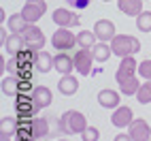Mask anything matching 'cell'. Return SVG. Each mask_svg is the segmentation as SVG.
I'll list each match as a JSON object with an SVG mask.
<instances>
[{
	"label": "cell",
	"mask_w": 151,
	"mask_h": 141,
	"mask_svg": "<svg viewBox=\"0 0 151 141\" xmlns=\"http://www.w3.org/2000/svg\"><path fill=\"white\" fill-rule=\"evenodd\" d=\"M111 49H113V56H117V58L134 56L140 52V41L130 34H115V39L111 41Z\"/></svg>",
	"instance_id": "2"
},
{
	"label": "cell",
	"mask_w": 151,
	"mask_h": 141,
	"mask_svg": "<svg viewBox=\"0 0 151 141\" xmlns=\"http://www.w3.org/2000/svg\"><path fill=\"white\" fill-rule=\"evenodd\" d=\"M132 120H134V116H132V109L128 105H124V107L119 105L113 111V116H111V122H113V126H117V128H128L132 124Z\"/></svg>",
	"instance_id": "13"
},
{
	"label": "cell",
	"mask_w": 151,
	"mask_h": 141,
	"mask_svg": "<svg viewBox=\"0 0 151 141\" xmlns=\"http://www.w3.org/2000/svg\"><path fill=\"white\" fill-rule=\"evenodd\" d=\"M128 133L132 137V141H149L151 139V126L147 124V120L134 118L132 124L128 126Z\"/></svg>",
	"instance_id": "7"
},
{
	"label": "cell",
	"mask_w": 151,
	"mask_h": 141,
	"mask_svg": "<svg viewBox=\"0 0 151 141\" xmlns=\"http://www.w3.org/2000/svg\"><path fill=\"white\" fill-rule=\"evenodd\" d=\"M66 2L73 9H77V11H83V9H87L89 4H92V0H66Z\"/></svg>",
	"instance_id": "31"
},
{
	"label": "cell",
	"mask_w": 151,
	"mask_h": 141,
	"mask_svg": "<svg viewBox=\"0 0 151 141\" xmlns=\"http://www.w3.org/2000/svg\"><path fill=\"white\" fill-rule=\"evenodd\" d=\"M136 100H138L140 105H147V103H151V81L140 84L138 92H136Z\"/></svg>",
	"instance_id": "28"
},
{
	"label": "cell",
	"mask_w": 151,
	"mask_h": 141,
	"mask_svg": "<svg viewBox=\"0 0 151 141\" xmlns=\"http://www.w3.org/2000/svg\"><path fill=\"white\" fill-rule=\"evenodd\" d=\"M38 141H43V139H38Z\"/></svg>",
	"instance_id": "37"
},
{
	"label": "cell",
	"mask_w": 151,
	"mask_h": 141,
	"mask_svg": "<svg viewBox=\"0 0 151 141\" xmlns=\"http://www.w3.org/2000/svg\"><path fill=\"white\" fill-rule=\"evenodd\" d=\"M136 28L138 32H151V11H143L136 17Z\"/></svg>",
	"instance_id": "27"
},
{
	"label": "cell",
	"mask_w": 151,
	"mask_h": 141,
	"mask_svg": "<svg viewBox=\"0 0 151 141\" xmlns=\"http://www.w3.org/2000/svg\"><path fill=\"white\" fill-rule=\"evenodd\" d=\"M22 49H26V41H24V36L22 34H17V32H11L9 34V39L4 41V52L6 54H11V56H17Z\"/></svg>",
	"instance_id": "18"
},
{
	"label": "cell",
	"mask_w": 151,
	"mask_h": 141,
	"mask_svg": "<svg viewBox=\"0 0 151 141\" xmlns=\"http://www.w3.org/2000/svg\"><path fill=\"white\" fill-rule=\"evenodd\" d=\"M138 88H140V81H138V77H136V75L128 77V79H124V81L119 84V90H122V94H124V96H136Z\"/></svg>",
	"instance_id": "23"
},
{
	"label": "cell",
	"mask_w": 151,
	"mask_h": 141,
	"mask_svg": "<svg viewBox=\"0 0 151 141\" xmlns=\"http://www.w3.org/2000/svg\"><path fill=\"white\" fill-rule=\"evenodd\" d=\"M143 2H145V0H117V9L124 15L138 17L140 13H143Z\"/></svg>",
	"instance_id": "14"
},
{
	"label": "cell",
	"mask_w": 151,
	"mask_h": 141,
	"mask_svg": "<svg viewBox=\"0 0 151 141\" xmlns=\"http://www.w3.org/2000/svg\"><path fill=\"white\" fill-rule=\"evenodd\" d=\"M30 94H32L34 103H36L38 107H41V109L49 107V105H51V100H53V94H51V90H49L47 86H36Z\"/></svg>",
	"instance_id": "16"
},
{
	"label": "cell",
	"mask_w": 151,
	"mask_h": 141,
	"mask_svg": "<svg viewBox=\"0 0 151 141\" xmlns=\"http://www.w3.org/2000/svg\"><path fill=\"white\" fill-rule=\"evenodd\" d=\"M94 32L98 36V41H104V43H111L115 39V24L111 19H98L94 24Z\"/></svg>",
	"instance_id": "10"
},
{
	"label": "cell",
	"mask_w": 151,
	"mask_h": 141,
	"mask_svg": "<svg viewBox=\"0 0 151 141\" xmlns=\"http://www.w3.org/2000/svg\"><path fill=\"white\" fill-rule=\"evenodd\" d=\"M22 36H24L28 49H32V52H43V47H45V34H43V30L38 28L36 24H28L24 28Z\"/></svg>",
	"instance_id": "4"
},
{
	"label": "cell",
	"mask_w": 151,
	"mask_h": 141,
	"mask_svg": "<svg viewBox=\"0 0 151 141\" xmlns=\"http://www.w3.org/2000/svg\"><path fill=\"white\" fill-rule=\"evenodd\" d=\"M138 73L145 81H151V60H143V62L138 64Z\"/></svg>",
	"instance_id": "30"
},
{
	"label": "cell",
	"mask_w": 151,
	"mask_h": 141,
	"mask_svg": "<svg viewBox=\"0 0 151 141\" xmlns=\"http://www.w3.org/2000/svg\"><path fill=\"white\" fill-rule=\"evenodd\" d=\"M136 73H138V62L134 60V56H126V58H122V62H119V66L115 70V81L122 84L124 79L132 77Z\"/></svg>",
	"instance_id": "6"
},
{
	"label": "cell",
	"mask_w": 151,
	"mask_h": 141,
	"mask_svg": "<svg viewBox=\"0 0 151 141\" xmlns=\"http://www.w3.org/2000/svg\"><path fill=\"white\" fill-rule=\"evenodd\" d=\"M85 128H87V118L77 109H70V111L62 113V118L58 122V130L64 135H81Z\"/></svg>",
	"instance_id": "1"
},
{
	"label": "cell",
	"mask_w": 151,
	"mask_h": 141,
	"mask_svg": "<svg viewBox=\"0 0 151 141\" xmlns=\"http://www.w3.org/2000/svg\"><path fill=\"white\" fill-rule=\"evenodd\" d=\"M96 62L92 49H79L75 54V68L79 75H89L92 73V64Z\"/></svg>",
	"instance_id": "8"
},
{
	"label": "cell",
	"mask_w": 151,
	"mask_h": 141,
	"mask_svg": "<svg viewBox=\"0 0 151 141\" xmlns=\"http://www.w3.org/2000/svg\"><path fill=\"white\" fill-rule=\"evenodd\" d=\"M96 41H98V36H96V32L92 30H81V32L77 34V45L81 47V49H92L94 45H96Z\"/></svg>",
	"instance_id": "24"
},
{
	"label": "cell",
	"mask_w": 151,
	"mask_h": 141,
	"mask_svg": "<svg viewBox=\"0 0 151 141\" xmlns=\"http://www.w3.org/2000/svg\"><path fill=\"white\" fill-rule=\"evenodd\" d=\"M53 24L60 26V28H70V26H79L81 19L73 11H68V9H55L53 11Z\"/></svg>",
	"instance_id": "11"
},
{
	"label": "cell",
	"mask_w": 151,
	"mask_h": 141,
	"mask_svg": "<svg viewBox=\"0 0 151 141\" xmlns=\"http://www.w3.org/2000/svg\"><path fill=\"white\" fill-rule=\"evenodd\" d=\"M51 68H53V56L49 52H36L34 70H38V73H49Z\"/></svg>",
	"instance_id": "19"
},
{
	"label": "cell",
	"mask_w": 151,
	"mask_h": 141,
	"mask_svg": "<svg viewBox=\"0 0 151 141\" xmlns=\"http://www.w3.org/2000/svg\"><path fill=\"white\" fill-rule=\"evenodd\" d=\"M15 111H17V118H24V120H32L36 113H38V107L34 103L32 94H17L15 96Z\"/></svg>",
	"instance_id": "3"
},
{
	"label": "cell",
	"mask_w": 151,
	"mask_h": 141,
	"mask_svg": "<svg viewBox=\"0 0 151 141\" xmlns=\"http://www.w3.org/2000/svg\"><path fill=\"white\" fill-rule=\"evenodd\" d=\"M92 54H94V60H96V62H106V60L113 56V49H111V43L98 41V43L92 47Z\"/></svg>",
	"instance_id": "20"
},
{
	"label": "cell",
	"mask_w": 151,
	"mask_h": 141,
	"mask_svg": "<svg viewBox=\"0 0 151 141\" xmlns=\"http://www.w3.org/2000/svg\"><path fill=\"white\" fill-rule=\"evenodd\" d=\"M60 141H68V139H60Z\"/></svg>",
	"instance_id": "36"
},
{
	"label": "cell",
	"mask_w": 151,
	"mask_h": 141,
	"mask_svg": "<svg viewBox=\"0 0 151 141\" xmlns=\"http://www.w3.org/2000/svg\"><path fill=\"white\" fill-rule=\"evenodd\" d=\"M81 139L83 141H98L100 139V130L96 126H87L83 133H81Z\"/></svg>",
	"instance_id": "29"
},
{
	"label": "cell",
	"mask_w": 151,
	"mask_h": 141,
	"mask_svg": "<svg viewBox=\"0 0 151 141\" xmlns=\"http://www.w3.org/2000/svg\"><path fill=\"white\" fill-rule=\"evenodd\" d=\"M149 141H151V139H149Z\"/></svg>",
	"instance_id": "38"
},
{
	"label": "cell",
	"mask_w": 151,
	"mask_h": 141,
	"mask_svg": "<svg viewBox=\"0 0 151 141\" xmlns=\"http://www.w3.org/2000/svg\"><path fill=\"white\" fill-rule=\"evenodd\" d=\"M6 26H9V30H11V32L22 34V32H24V28L28 26V19H26L22 13H15V15H11V17H9Z\"/></svg>",
	"instance_id": "26"
},
{
	"label": "cell",
	"mask_w": 151,
	"mask_h": 141,
	"mask_svg": "<svg viewBox=\"0 0 151 141\" xmlns=\"http://www.w3.org/2000/svg\"><path fill=\"white\" fill-rule=\"evenodd\" d=\"M53 68L62 75H70L75 68V56H70L68 52H60L53 56Z\"/></svg>",
	"instance_id": "12"
},
{
	"label": "cell",
	"mask_w": 151,
	"mask_h": 141,
	"mask_svg": "<svg viewBox=\"0 0 151 141\" xmlns=\"http://www.w3.org/2000/svg\"><path fill=\"white\" fill-rule=\"evenodd\" d=\"M28 2H38V0H28Z\"/></svg>",
	"instance_id": "34"
},
{
	"label": "cell",
	"mask_w": 151,
	"mask_h": 141,
	"mask_svg": "<svg viewBox=\"0 0 151 141\" xmlns=\"http://www.w3.org/2000/svg\"><path fill=\"white\" fill-rule=\"evenodd\" d=\"M51 45L58 52H68V49H73L77 45V36L70 32L68 28H58L53 32V36H51Z\"/></svg>",
	"instance_id": "5"
},
{
	"label": "cell",
	"mask_w": 151,
	"mask_h": 141,
	"mask_svg": "<svg viewBox=\"0 0 151 141\" xmlns=\"http://www.w3.org/2000/svg\"><path fill=\"white\" fill-rule=\"evenodd\" d=\"M77 90H79V81H77V77H73V73L62 75V79L58 81V92L64 96H73Z\"/></svg>",
	"instance_id": "17"
},
{
	"label": "cell",
	"mask_w": 151,
	"mask_h": 141,
	"mask_svg": "<svg viewBox=\"0 0 151 141\" xmlns=\"http://www.w3.org/2000/svg\"><path fill=\"white\" fill-rule=\"evenodd\" d=\"M119 92H115V90H100L98 92V103L100 107H104V109H117L119 107Z\"/></svg>",
	"instance_id": "15"
},
{
	"label": "cell",
	"mask_w": 151,
	"mask_h": 141,
	"mask_svg": "<svg viewBox=\"0 0 151 141\" xmlns=\"http://www.w3.org/2000/svg\"><path fill=\"white\" fill-rule=\"evenodd\" d=\"M47 11V2L45 0H38V2H26L22 9V15L28 19V24H36Z\"/></svg>",
	"instance_id": "9"
},
{
	"label": "cell",
	"mask_w": 151,
	"mask_h": 141,
	"mask_svg": "<svg viewBox=\"0 0 151 141\" xmlns=\"http://www.w3.org/2000/svg\"><path fill=\"white\" fill-rule=\"evenodd\" d=\"M32 135L36 139H45L49 135V120L47 118H34L32 120Z\"/></svg>",
	"instance_id": "25"
},
{
	"label": "cell",
	"mask_w": 151,
	"mask_h": 141,
	"mask_svg": "<svg viewBox=\"0 0 151 141\" xmlns=\"http://www.w3.org/2000/svg\"><path fill=\"white\" fill-rule=\"evenodd\" d=\"M2 94L4 96H17V94H22V92H19V77L17 75L2 77Z\"/></svg>",
	"instance_id": "22"
},
{
	"label": "cell",
	"mask_w": 151,
	"mask_h": 141,
	"mask_svg": "<svg viewBox=\"0 0 151 141\" xmlns=\"http://www.w3.org/2000/svg\"><path fill=\"white\" fill-rule=\"evenodd\" d=\"M113 141H132V137H130V133H119V135H115Z\"/></svg>",
	"instance_id": "32"
},
{
	"label": "cell",
	"mask_w": 151,
	"mask_h": 141,
	"mask_svg": "<svg viewBox=\"0 0 151 141\" xmlns=\"http://www.w3.org/2000/svg\"><path fill=\"white\" fill-rule=\"evenodd\" d=\"M0 141H11V137H0Z\"/></svg>",
	"instance_id": "33"
},
{
	"label": "cell",
	"mask_w": 151,
	"mask_h": 141,
	"mask_svg": "<svg viewBox=\"0 0 151 141\" xmlns=\"http://www.w3.org/2000/svg\"><path fill=\"white\" fill-rule=\"evenodd\" d=\"M17 128H19L17 118L4 116L2 120H0V137H15L17 135Z\"/></svg>",
	"instance_id": "21"
},
{
	"label": "cell",
	"mask_w": 151,
	"mask_h": 141,
	"mask_svg": "<svg viewBox=\"0 0 151 141\" xmlns=\"http://www.w3.org/2000/svg\"><path fill=\"white\" fill-rule=\"evenodd\" d=\"M102 2H111V0H102Z\"/></svg>",
	"instance_id": "35"
}]
</instances>
